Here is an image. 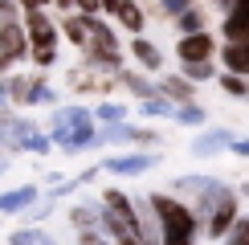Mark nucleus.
Segmentation results:
<instances>
[{"label":"nucleus","instance_id":"22","mask_svg":"<svg viewBox=\"0 0 249 245\" xmlns=\"http://www.w3.org/2000/svg\"><path fill=\"white\" fill-rule=\"evenodd\" d=\"M119 245H135V237H119Z\"/></svg>","mask_w":249,"mask_h":245},{"label":"nucleus","instance_id":"3","mask_svg":"<svg viewBox=\"0 0 249 245\" xmlns=\"http://www.w3.org/2000/svg\"><path fill=\"white\" fill-rule=\"evenodd\" d=\"M209 53H213V37H204V33H192V37L180 41V57L192 61V66H200Z\"/></svg>","mask_w":249,"mask_h":245},{"label":"nucleus","instance_id":"15","mask_svg":"<svg viewBox=\"0 0 249 245\" xmlns=\"http://www.w3.org/2000/svg\"><path fill=\"white\" fill-rule=\"evenodd\" d=\"M229 245H249V221H237V229H233V241Z\"/></svg>","mask_w":249,"mask_h":245},{"label":"nucleus","instance_id":"14","mask_svg":"<svg viewBox=\"0 0 249 245\" xmlns=\"http://www.w3.org/2000/svg\"><path fill=\"white\" fill-rule=\"evenodd\" d=\"M66 33L74 37V41H86V33H90V29H86V20H66Z\"/></svg>","mask_w":249,"mask_h":245},{"label":"nucleus","instance_id":"6","mask_svg":"<svg viewBox=\"0 0 249 245\" xmlns=\"http://www.w3.org/2000/svg\"><path fill=\"white\" fill-rule=\"evenodd\" d=\"M225 66L237 70V74H249V41H233L225 49Z\"/></svg>","mask_w":249,"mask_h":245},{"label":"nucleus","instance_id":"10","mask_svg":"<svg viewBox=\"0 0 249 245\" xmlns=\"http://www.w3.org/2000/svg\"><path fill=\"white\" fill-rule=\"evenodd\" d=\"M107 168H115V172H127V176H135V172H143V168H147V156H123V159H110Z\"/></svg>","mask_w":249,"mask_h":245},{"label":"nucleus","instance_id":"18","mask_svg":"<svg viewBox=\"0 0 249 245\" xmlns=\"http://www.w3.org/2000/svg\"><path fill=\"white\" fill-rule=\"evenodd\" d=\"M163 4H168V8H172V13H180V8H184V4H188V0H163Z\"/></svg>","mask_w":249,"mask_h":245},{"label":"nucleus","instance_id":"2","mask_svg":"<svg viewBox=\"0 0 249 245\" xmlns=\"http://www.w3.org/2000/svg\"><path fill=\"white\" fill-rule=\"evenodd\" d=\"M107 209H110V225L119 229V237H139V221H135L123 192H107Z\"/></svg>","mask_w":249,"mask_h":245},{"label":"nucleus","instance_id":"5","mask_svg":"<svg viewBox=\"0 0 249 245\" xmlns=\"http://www.w3.org/2000/svg\"><path fill=\"white\" fill-rule=\"evenodd\" d=\"M29 33H33V41H37V53L41 49H53V25H49L41 13H29Z\"/></svg>","mask_w":249,"mask_h":245},{"label":"nucleus","instance_id":"17","mask_svg":"<svg viewBox=\"0 0 249 245\" xmlns=\"http://www.w3.org/2000/svg\"><path fill=\"white\" fill-rule=\"evenodd\" d=\"M102 119H123V106H102Z\"/></svg>","mask_w":249,"mask_h":245},{"label":"nucleus","instance_id":"9","mask_svg":"<svg viewBox=\"0 0 249 245\" xmlns=\"http://www.w3.org/2000/svg\"><path fill=\"white\" fill-rule=\"evenodd\" d=\"M37 196V188H17V192H4L0 196V212H17V209H25L29 200Z\"/></svg>","mask_w":249,"mask_h":245},{"label":"nucleus","instance_id":"12","mask_svg":"<svg viewBox=\"0 0 249 245\" xmlns=\"http://www.w3.org/2000/svg\"><path fill=\"white\" fill-rule=\"evenodd\" d=\"M135 53H139V61H143V66H160V53H155V49L147 45V41H135Z\"/></svg>","mask_w":249,"mask_h":245},{"label":"nucleus","instance_id":"16","mask_svg":"<svg viewBox=\"0 0 249 245\" xmlns=\"http://www.w3.org/2000/svg\"><path fill=\"white\" fill-rule=\"evenodd\" d=\"M168 94H176V98H188V86H184V82H168Z\"/></svg>","mask_w":249,"mask_h":245},{"label":"nucleus","instance_id":"23","mask_svg":"<svg viewBox=\"0 0 249 245\" xmlns=\"http://www.w3.org/2000/svg\"><path fill=\"white\" fill-rule=\"evenodd\" d=\"M61 4H70V0H61Z\"/></svg>","mask_w":249,"mask_h":245},{"label":"nucleus","instance_id":"20","mask_svg":"<svg viewBox=\"0 0 249 245\" xmlns=\"http://www.w3.org/2000/svg\"><path fill=\"white\" fill-rule=\"evenodd\" d=\"M78 4L86 8V13H94V8H98V0H78Z\"/></svg>","mask_w":249,"mask_h":245},{"label":"nucleus","instance_id":"21","mask_svg":"<svg viewBox=\"0 0 249 245\" xmlns=\"http://www.w3.org/2000/svg\"><path fill=\"white\" fill-rule=\"evenodd\" d=\"M25 4H29V8H33V13H37V4H45V0H25Z\"/></svg>","mask_w":249,"mask_h":245},{"label":"nucleus","instance_id":"19","mask_svg":"<svg viewBox=\"0 0 249 245\" xmlns=\"http://www.w3.org/2000/svg\"><path fill=\"white\" fill-rule=\"evenodd\" d=\"M98 4H102V8H110V13H115V8L123 4V0H98Z\"/></svg>","mask_w":249,"mask_h":245},{"label":"nucleus","instance_id":"1","mask_svg":"<svg viewBox=\"0 0 249 245\" xmlns=\"http://www.w3.org/2000/svg\"><path fill=\"white\" fill-rule=\"evenodd\" d=\"M155 212L163 217V245H188L192 241V217L184 212V204H176L168 196H151Z\"/></svg>","mask_w":249,"mask_h":245},{"label":"nucleus","instance_id":"4","mask_svg":"<svg viewBox=\"0 0 249 245\" xmlns=\"http://www.w3.org/2000/svg\"><path fill=\"white\" fill-rule=\"evenodd\" d=\"M225 37L249 41V0H237V4H233V17L225 20Z\"/></svg>","mask_w":249,"mask_h":245},{"label":"nucleus","instance_id":"8","mask_svg":"<svg viewBox=\"0 0 249 245\" xmlns=\"http://www.w3.org/2000/svg\"><path fill=\"white\" fill-rule=\"evenodd\" d=\"M216 200H221V204H216V212H213V237L233 225V200H229V192H221Z\"/></svg>","mask_w":249,"mask_h":245},{"label":"nucleus","instance_id":"24","mask_svg":"<svg viewBox=\"0 0 249 245\" xmlns=\"http://www.w3.org/2000/svg\"><path fill=\"white\" fill-rule=\"evenodd\" d=\"M41 245H49V241H41Z\"/></svg>","mask_w":249,"mask_h":245},{"label":"nucleus","instance_id":"13","mask_svg":"<svg viewBox=\"0 0 249 245\" xmlns=\"http://www.w3.org/2000/svg\"><path fill=\"white\" fill-rule=\"evenodd\" d=\"M216 147H225V135H221V131H216L213 139H200V143H196V151H200V156H209V151H216Z\"/></svg>","mask_w":249,"mask_h":245},{"label":"nucleus","instance_id":"7","mask_svg":"<svg viewBox=\"0 0 249 245\" xmlns=\"http://www.w3.org/2000/svg\"><path fill=\"white\" fill-rule=\"evenodd\" d=\"M17 53H25V41H20L17 29H4V33H0V66H4V61H13Z\"/></svg>","mask_w":249,"mask_h":245},{"label":"nucleus","instance_id":"11","mask_svg":"<svg viewBox=\"0 0 249 245\" xmlns=\"http://www.w3.org/2000/svg\"><path fill=\"white\" fill-rule=\"evenodd\" d=\"M115 13H119V20H123L127 29H139V25H143V13H139L135 4H127V0H123V4L115 8Z\"/></svg>","mask_w":249,"mask_h":245}]
</instances>
